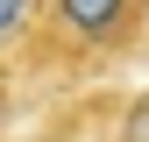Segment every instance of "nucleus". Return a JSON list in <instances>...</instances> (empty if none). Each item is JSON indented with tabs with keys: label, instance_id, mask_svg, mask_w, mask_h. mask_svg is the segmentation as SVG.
I'll use <instances>...</instances> for the list:
<instances>
[{
	"label": "nucleus",
	"instance_id": "nucleus-1",
	"mask_svg": "<svg viewBox=\"0 0 149 142\" xmlns=\"http://www.w3.org/2000/svg\"><path fill=\"white\" fill-rule=\"evenodd\" d=\"M142 14H149V0H43L22 50L50 71H85V64H107L121 50H135Z\"/></svg>",
	"mask_w": 149,
	"mask_h": 142
},
{
	"label": "nucleus",
	"instance_id": "nucleus-2",
	"mask_svg": "<svg viewBox=\"0 0 149 142\" xmlns=\"http://www.w3.org/2000/svg\"><path fill=\"white\" fill-rule=\"evenodd\" d=\"M36 14H43V0H0V50H22Z\"/></svg>",
	"mask_w": 149,
	"mask_h": 142
},
{
	"label": "nucleus",
	"instance_id": "nucleus-3",
	"mask_svg": "<svg viewBox=\"0 0 149 142\" xmlns=\"http://www.w3.org/2000/svg\"><path fill=\"white\" fill-rule=\"evenodd\" d=\"M14 128V64L0 57V135Z\"/></svg>",
	"mask_w": 149,
	"mask_h": 142
}]
</instances>
